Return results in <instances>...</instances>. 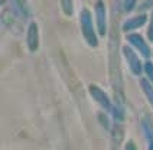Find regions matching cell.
Instances as JSON below:
<instances>
[{
  "instance_id": "6da1fadb",
  "label": "cell",
  "mask_w": 153,
  "mask_h": 150,
  "mask_svg": "<svg viewBox=\"0 0 153 150\" xmlns=\"http://www.w3.org/2000/svg\"><path fill=\"white\" fill-rule=\"evenodd\" d=\"M81 29H82V35H84L85 41L88 42L91 46H97L98 45V41H97V36H95V30L93 27V20H91V13L84 9L81 12Z\"/></svg>"
},
{
  "instance_id": "7a4b0ae2",
  "label": "cell",
  "mask_w": 153,
  "mask_h": 150,
  "mask_svg": "<svg viewBox=\"0 0 153 150\" xmlns=\"http://www.w3.org/2000/svg\"><path fill=\"white\" fill-rule=\"evenodd\" d=\"M90 94L93 95L94 100L101 105V108H104L105 111H110L111 114H113V111H114V105L111 104L110 98L107 97V94L102 91L101 88H98L97 85H90Z\"/></svg>"
},
{
  "instance_id": "3957f363",
  "label": "cell",
  "mask_w": 153,
  "mask_h": 150,
  "mask_svg": "<svg viewBox=\"0 0 153 150\" xmlns=\"http://www.w3.org/2000/svg\"><path fill=\"white\" fill-rule=\"evenodd\" d=\"M127 41L130 45H133L134 49H137V52H139L142 56H145V58H149V56H150L149 43H147V41H145L140 35H137V33L127 35Z\"/></svg>"
},
{
  "instance_id": "277c9868",
  "label": "cell",
  "mask_w": 153,
  "mask_h": 150,
  "mask_svg": "<svg viewBox=\"0 0 153 150\" xmlns=\"http://www.w3.org/2000/svg\"><path fill=\"white\" fill-rule=\"evenodd\" d=\"M123 55H124V58L127 61L131 72L136 75L142 74V62H140V59L137 56V53L134 52V49H131L130 46H124L123 48Z\"/></svg>"
},
{
  "instance_id": "5b68a950",
  "label": "cell",
  "mask_w": 153,
  "mask_h": 150,
  "mask_svg": "<svg viewBox=\"0 0 153 150\" xmlns=\"http://www.w3.org/2000/svg\"><path fill=\"white\" fill-rule=\"evenodd\" d=\"M95 15H97V27H98V33L104 36L105 35V9H104V3L101 0L97 1L95 4Z\"/></svg>"
},
{
  "instance_id": "8992f818",
  "label": "cell",
  "mask_w": 153,
  "mask_h": 150,
  "mask_svg": "<svg viewBox=\"0 0 153 150\" xmlns=\"http://www.w3.org/2000/svg\"><path fill=\"white\" fill-rule=\"evenodd\" d=\"M146 22V16L145 15H142V16H134V17H130L128 20H126L124 23H123V30L124 32H130V30H133V29H137V27H140V26H143Z\"/></svg>"
},
{
  "instance_id": "52a82bcc",
  "label": "cell",
  "mask_w": 153,
  "mask_h": 150,
  "mask_svg": "<svg viewBox=\"0 0 153 150\" xmlns=\"http://www.w3.org/2000/svg\"><path fill=\"white\" fill-rule=\"evenodd\" d=\"M27 46L30 50H36L38 48V27L35 23L29 26V30H27Z\"/></svg>"
},
{
  "instance_id": "ba28073f",
  "label": "cell",
  "mask_w": 153,
  "mask_h": 150,
  "mask_svg": "<svg viewBox=\"0 0 153 150\" xmlns=\"http://www.w3.org/2000/svg\"><path fill=\"white\" fill-rule=\"evenodd\" d=\"M140 85H142V90H143V92L146 94L149 102L152 104V107H153V85H152V82H150L147 78H142Z\"/></svg>"
},
{
  "instance_id": "9c48e42d",
  "label": "cell",
  "mask_w": 153,
  "mask_h": 150,
  "mask_svg": "<svg viewBox=\"0 0 153 150\" xmlns=\"http://www.w3.org/2000/svg\"><path fill=\"white\" fill-rule=\"evenodd\" d=\"M143 68H145V72H146V75H147V79L153 84V62L147 61Z\"/></svg>"
},
{
  "instance_id": "30bf717a",
  "label": "cell",
  "mask_w": 153,
  "mask_h": 150,
  "mask_svg": "<svg viewBox=\"0 0 153 150\" xmlns=\"http://www.w3.org/2000/svg\"><path fill=\"white\" fill-rule=\"evenodd\" d=\"M62 6H64V12L71 16L72 15V0H62Z\"/></svg>"
},
{
  "instance_id": "8fae6325",
  "label": "cell",
  "mask_w": 153,
  "mask_h": 150,
  "mask_svg": "<svg viewBox=\"0 0 153 150\" xmlns=\"http://www.w3.org/2000/svg\"><path fill=\"white\" fill-rule=\"evenodd\" d=\"M147 39L153 42V12L150 16V22H149V27H147Z\"/></svg>"
},
{
  "instance_id": "7c38bea8",
  "label": "cell",
  "mask_w": 153,
  "mask_h": 150,
  "mask_svg": "<svg viewBox=\"0 0 153 150\" xmlns=\"http://www.w3.org/2000/svg\"><path fill=\"white\" fill-rule=\"evenodd\" d=\"M149 7H153V0H145L142 4H140V10H145V9H149Z\"/></svg>"
},
{
  "instance_id": "4fadbf2b",
  "label": "cell",
  "mask_w": 153,
  "mask_h": 150,
  "mask_svg": "<svg viewBox=\"0 0 153 150\" xmlns=\"http://www.w3.org/2000/svg\"><path fill=\"white\" fill-rule=\"evenodd\" d=\"M147 150H153V136L150 131H147Z\"/></svg>"
},
{
  "instance_id": "5bb4252c",
  "label": "cell",
  "mask_w": 153,
  "mask_h": 150,
  "mask_svg": "<svg viewBox=\"0 0 153 150\" xmlns=\"http://www.w3.org/2000/svg\"><path fill=\"white\" fill-rule=\"evenodd\" d=\"M134 3L136 0H124V4H126V10H131L134 7Z\"/></svg>"
},
{
  "instance_id": "9a60e30c",
  "label": "cell",
  "mask_w": 153,
  "mask_h": 150,
  "mask_svg": "<svg viewBox=\"0 0 153 150\" xmlns=\"http://www.w3.org/2000/svg\"><path fill=\"white\" fill-rule=\"evenodd\" d=\"M124 150H136V146L133 142H128L126 146H124Z\"/></svg>"
}]
</instances>
